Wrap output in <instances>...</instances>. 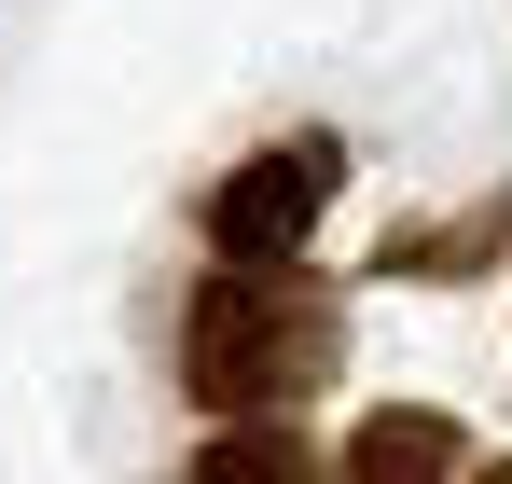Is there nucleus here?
<instances>
[{
  "label": "nucleus",
  "instance_id": "obj_1",
  "mask_svg": "<svg viewBox=\"0 0 512 484\" xmlns=\"http://www.w3.org/2000/svg\"><path fill=\"white\" fill-rule=\"evenodd\" d=\"M305 374H333V305H319V277L291 263V277H208L194 305H180V402H208L222 429H250L277 415Z\"/></svg>",
  "mask_w": 512,
  "mask_h": 484
},
{
  "label": "nucleus",
  "instance_id": "obj_2",
  "mask_svg": "<svg viewBox=\"0 0 512 484\" xmlns=\"http://www.w3.org/2000/svg\"><path fill=\"white\" fill-rule=\"evenodd\" d=\"M333 139H277V153L222 166L208 180V249L236 263V277H291L305 263V236H319V208H333Z\"/></svg>",
  "mask_w": 512,
  "mask_h": 484
},
{
  "label": "nucleus",
  "instance_id": "obj_3",
  "mask_svg": "<svg viewBox=\"0 0 512 484\" xmlns=\"http://www.w3.org/2000/svg\"><path fill=\"white\" fill-rule=\"evenodd\" d=\"M346 484H471V443H457V415H429V402H374L346 429Z\"/></svg>",
  "mask_w": 512,
  "mask_h": 484
},
{
  "label": "nucleus",
  "instance_id": "obj_4",
  "mask_svg": "<svg viewBox=\"0 0 512 484\" xmlns=\"http://www.w3.org/2000/svg\"><path fill=\"white\" fill-rule=\"evenodd\" d=\"M499 236H512V180H499V194H471L457 222H402V236L374 249V291H388V277H485Z\"/></svg>",
  "mask_w": 512,
  "mask_h": 484
},
{
  "label": "nucleus",
  "instance_id": "obj_5",
  "mask_svg": "<svg viewBox=\"0 0 512 484\" xmlns=\"http://www.w3.org/2000/svg\"><path fill=\"white\" fill-rule=\"evenodd\" d=\"M194 484H319V457L291 443V415H250V429H208Z\"/></svg>",
  "mask_w": 512,
  "mask_h": 484
},
{
  "label": "nucleus",
  "instance_id": "obj_6",
  "mask_svg": "<svg viewBox=\"0 0 512 484\" xmlns=\"http://www.w3.org/2000/svg\"><path fill=\"white\" fill-rule=\"evenodd\" d=\"M471 484H512V457H471Z\"/></svg>",
  "mask_w": 512,
  "mask_h": 484
}]
</instances>
